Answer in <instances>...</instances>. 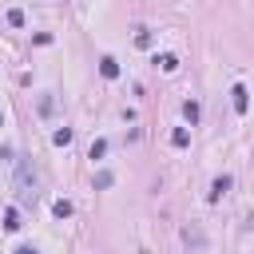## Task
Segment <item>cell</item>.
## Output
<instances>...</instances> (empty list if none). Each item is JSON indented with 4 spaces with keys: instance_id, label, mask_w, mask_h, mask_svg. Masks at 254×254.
I'll return each instance as SVG.
<instances>
[{
    "instance_id": "obj_1",
    "label": "cell",
    "mask_w": 254,
    "mask_h": 254,
    "mask_svg": "<svg viewBox=\"0 0 254 254\" xmlns=\"http://www.w3.org/2000/svg\"><path fill=\"white\" fill-rule=\"evenodd\" d=\"M16 194H20V202H36V175H32L28 159L16 163Z\"/></svg>"
},
{
    "instance_id": "obj_2",
    "label": "cell",
    "mask_w": 254,
    "mask_h": 254,
    "mask_svg": "<svg viewBox=\"0 0 254 254\" xmlns=\"http://www.w3.org/2000/svg\"><path fill=\"white\" fill-rule=\"evenodd\" d=\"M226 190H230V175H218V179L210 183V194H206V198H210V202H218Z\"/></svg>"
},
{
    "instance_id": "obj_3",
    "label": "cell",
    "mask_w": 254,
    "mask_h": 254,
    "mask_svg": "<svg viewBox=\"0 0 254 254\" xmlns=\"http://www.w3.org/2000/svg\"><path fill=\"white\" fill-rule=\"evenodd\" d=\"M183 242L194 246V250H202V230L198 226H183Z\"/></svg>"
},
{
    "instance_id": "obj_4",
    "label": "cell",
    "mask_w": 254,
    "mask_h": 254,
    "mask_svg": "<svg viewBox=\"0 0 254 254\" xmlns=\"http://www.w3.org/2000/svg\"><path fill=\"white\" fill-rule=\"evenodd\" d=\"M99 75H103V79H115V75H119V64H115L111 56H103V60H99Z\"/></svg>"
},
{
    "instance_id": "obj_5",
    "label": "cell",
    "mask_w": 254,
    "mask_h": 254,
    "mask_svg": "<svg viewBox=\"0 0 254 254\" xmlns=\"http://www.w3.org/2000/svg\"><path fill=\"white\" fill-rule=\"evenodd\" d=\"M230 95H234V111H246V107H250V99H246V87H242V83H234V91H230Z\"/></svg>"
},
{
    "instance_id": "obj_6",
    "label": "cell",
    "mask_w": 254,
    "mask_h": 254,
    "mask_svg": "<svg viewBox=\"0 0 254 254\" xmlns=\"http://www.w3.org/2000/svg\"><path fill=\"white\" fill-rule=\"evenodd\" d=\"M155 64H159L163 71H175V67H179V60H175L171 52H163V56H155Z\"/></svg>"
},
{
    "instance_id": "obj_7",
    "label": "cell",
    "mask_w": 254,
    "mask_h": 254,
    "mask_svg": "<svg viewBox=\"0 0 254 254\" xmlns=\"http://www.w3.org/2000/svg\"><path fill=\"white\" fill-rule=\"evenodd\" d=\"M171 143H175V147H187V143H190V131H187V127H175V131H171Z\"/></svg>"
},
{
    "instance_id": "obj_8",
    "label": "cell",
    "mask_w": 254,
    "mask_h": 254,
    "mask_svg": "<svg viewBox=\"0 0 254 254\" xmlns=\"http://www.w3.org/2000/svg\"><path fill=\"white\" fill-rule=\"evenodd\" d=\"M52 143H56V147H67V143H71V127H60V131L52 135Z\"/></svg>"
},
{
    "instance_id": "obj_9",
    "label": "cell",
    "mask_w": 254,
    "mask_h": 254,
    "mask_svg": "<svg viewBox=\"0 0 254 254\" xmlns=\"http://www.w3.org/2000/svg\"><path fill=\"white\" fill-rule=\"evenodd\" d=\"M111 183H115V175H111V171H99V175H95V190H107Z\"/></svg>"
},
{
    "instance_id": "obj_10",
    "label": "cell",
    "mask_w": 254,
    "mask_h": 254,
    "mask_svg": "<svg viewBox=\"0 0 254 254\" xmlns=\"http://www.w3.org/2000/svg\"><path fill=\"white\" fill-rule=\"evenodd\" d=\"M4 230H20V210H16V206L4 214Z\"/></svg>"
},
{
    "instance_id": "obj_11",
    "label": "cell",
    "mask_w": 254,
    "mask_h": 254,
    "mask_svg": "<svg viewBox=\"0 0 254 254\" xmlns=\"http://www.w3.org/2000/svg\"><path fill=\"white\" fill-rule=\"evenodd\" d=\"M183 115H187L190 123H198V103H194V99H187V103H183Z\"/></svg>"
},
{
    "instance_id": "obj_12",
    "label": "cell",
    "mask_w": 254,
    "mask_h": 254,
    "mask_svg": "<svg viewBox=\"0 0 254 254\" xmlns=\"http://www.w3.org/2000/svg\"><path fill=\"white\" fill-rule=\"evenodd\" d=\"M52 210H56V218H67V214H71V202H67V198H56Z\"/></svg>"
},
{
    "instance_id": "obj_13",
    "label": "cell",
    "mask_w": 254,
    "mask_h": 254,
    "mask_svg": "<svg viewBox=\"0 0 254 254\" xmlns=\"http://www.w3.org/2000/svg\"><path fill=\"white\" fill-rule=\"evenodd\" d=\"M8 24H12V28H20V24H24V12H20V8H12V12H8Z\"/></svg>"
},
{
    "instance_id": "obj_14",
    "label": "cell",
    "mask_w": 254,
    "mask_h": 254,
    "mask_svg": "<svg viewBox=\"0 0 254 254\" xmlns=\"http://www.w3.org/2000/svg\"><path fill=\"white\" fill-rule=\"evenodd\" d=\"M103 151H107V143H103V139H95V143H91V151H87V155H91V159H99V155H103Z\"/></svg>"
},
{
    "instance_id": "obj_15",
    "label": "cell",
    "mask_w": 254,
    "mask_h": 254,
    "mask_svg": "<svg viewBox=\"0 0 254 254\" xmlns=\"http://www.w3.org/2000/svg\"><path fill=\"white\" fill-rule=\"evenodd\" d=\"M16 254H36V250H32V246H20V250H16Z\"/></svg>"
},
{
    "instance_id": "obj_16",
    "label": "cell",
    "mask_w": 254,
    "mask_h": 254,
    "mask_svg": "<svg viewBox=\"0 0 254 254\" xmlns=\"http://www.w3.org/2000/svg\"><path fill=\"white\" fill-rule=\"evenodd\" d=\"M139 254H147V250H139Z\"/></svg>"
}]
</instances>
